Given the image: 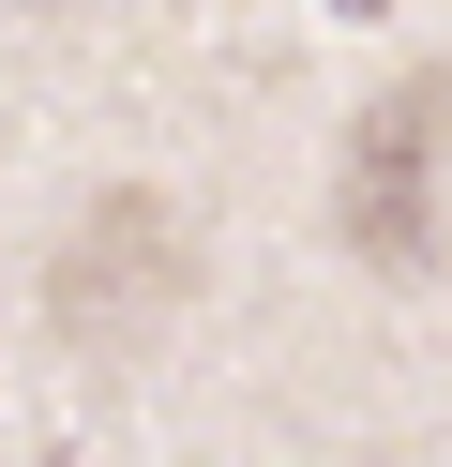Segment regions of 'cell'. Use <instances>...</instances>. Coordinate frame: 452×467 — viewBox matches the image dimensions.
Masks as SVG:
<instances>
[{
  "label": "cell",
  "instance_id": "obj_2",
  "mask_svg": "<svg viewBox=\"0 0 452 467\" xmlns=\"http://www.w3.org/2000/svg\"><path fill=\"white\" fill-rule=\"evenodd\" d=\"M181 302H196V226H181V196H151V182H106L76 212V242L46 256V317L90 332V347L151 332V317H181Z\"/></svg>",
  "mask_w": 452,
  "mask_h": 467
},
{
  "label": "cell",
  "instance_id": "obj_1",
  "mask_svg": "<svg viewBox=\"0 0 452 467\" xmlns=\"http://www.w3.org/2000/svg\"><path fill=\"white\" fill-rule=\"evenodd\" d=\"M437 196H452V76L407 61V76H392V91L347 121L331 226H347L362 272H422V256H437Z\"/></svg>",
  "mask_w": 452,
  "mask_h": 467
}]
</instances>
